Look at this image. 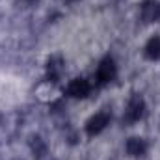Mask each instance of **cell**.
I'll return each mask as SVG.
<instances>
[{
    "label": "cell",
    "instance_id": "cell-1",
    "mask_svg": "<svg viewBox=\"0 0 160 160\" xmlns=\"http://www.w3.org/2000/svg\"><path fill=\"white\" fill-rule=\"evenodd\" d=\"M143 112H145V101H143L142 95L134 93V95L130 97L127 108H125L123 121H125L127 125H132V123H136V121H140L143 118Z\"/></svg>",
    "mask_w": 160,
    "mask_h": 160
},
{
    "label": "cell",
    "instance_id": "cell-2",
    "mask_svg": "<svg viewBox=\"0 0 160 160\" xmlns=\"http://www.w3.org/2000/svg\"><path fill=\"white\" fill-rule=\"evenodd\" d=\"M116 75H118L116 62H114L110 56H106L104 60H101V63H99V67H97L95 80H97L99 86H104V84H108V82H112V80L116 78Z\"/></svg>",
    "mask_w": 160,
    "mask_h": 160
},
{
    "label": "cell",
    "instance_id": "cell-3",
    "mask_svg": "<svg viewBox=\"0 0 160 160\" xmlns=\"http://www.w3.org/2000/svg\"><path fill=\"white\" fill-rule=\"evenodd\" d=\"M110 123V114L104 110V112H99V114H95V116H91L88 123H86V134L89 136V138H93V136H97L99 132H102L104 128H106V125Z\"/></svg>",
    "mask_w": 160,
    "mask_h": 160
},
{
    "label": "cell",
    "instance_id": "cell-4",
    "mask_svg": "<svg viewBox=\"0 0 160 160\" xmlns=\"http://www.w3.org/2000/svg\"><path fill=\"white\" fill-rule=\"evenodd\" d=\"M91 93V84L86 78H73L67 86V95L73 99H86Z\"/></svg>",
    "mask_w": 160,
    "mask_h": 160
},
{
    "label": "cell",
    "instance_id": "cell-5",
    "mask_svg": "<svg viewBox=\"0 0 160 160\" xmlns=\"http://www.w3.org/2000/svg\"><path fill=\"white\" fill-rule=\"evenodd\" d=\"M142 19L145 22H158L160 21V2L158 0H145L140 8Z\"/></svg>",
    "mask_w": 160,
    "mask_h": 160
},
{
    "label": "cell",
    "instance_id": "cell-6",
    "mask_svg": "<svg viewBox=\"0 0 160 160\" xmlns=\"http://www.w3.org/2000/svg\"><path fill=\"white\" fill-rule=\"evenodd\" d=\"M63 73V60L62 56H50L47 62V78L48 82H58Z\"/></svg>",
    "mask_w": 160,
    "mask_h": 160
},
{
    "label": "cell",
    "instance_id": "cell-7",
    "mask_svg": "<svg viewBox=\"0 0 160 160\" xmlns=\"http://www.w3.org/2000/svg\"><path fill=\"white\" fill-rule=\"evenodd\" d=\"M125 149H127V153H128L130 157H142V155H145V151H147V143H145V140H142V138H130V140L127 142Z\"/></svg>",
    "mask_w": 160,
    "mask_h": 160
},
{
    "label": "cell",
    "instance_id": "cell-8",
    "mask_svg": "<svg viewBox=\"0 0 160 160\" xmlns=\"http://www.w3.org/2000/svg\"><path fill=\"white\" fill-rule=\"evenodd\" d=\"M143 54L147 60H158L160 58V36H153L151 39L147 41Z\"/></svg>",
    "mask_w": 160,
    "mask_h": 160
},
{
    "label": "cell",
    "instance_id": "cell-9",
    "mask_svg": "<svg viewBox=\"0 0 160 160\" xmlns=\"http://www.w3.org/2000/svg\"><path fill=\"white\" fill-rule=\"evenodd\" d=\"M34 140H36V142H32V151L36 153L34 157H36V158H41V157L45 155V149H47V147H45V143H43V140H41V138L36 136Z\"/></svg>",
    "mask_w": 160,
    "mask_h": 160
},
{
    "label": "cell",
    "instance_id": "cell-10",
    "mask_svg": "<svg viewBox=\"0 0 160 160\" xmlns=\"http://www.w3.org/2000/svg\"><path fill=\"white\" fill-rule=\"evenodd\" d=\"M24 2H34V0H24Z\"/></svg>",
    "mask_w": 160,
    "mask_h": 160
}]
</instances>
